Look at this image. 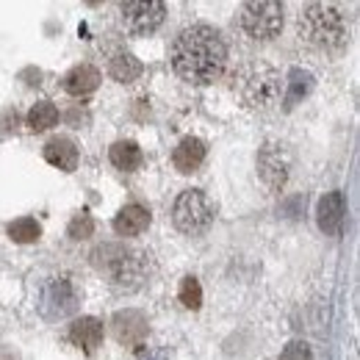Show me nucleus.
I'll list each match as a JSON object with an SVG mask.
<instances>
[{
  "label": "nucleus",
  "mask_w": 360,
  "mask_h": 360,
  "mask_svg": "<svg viewBox=\"0 0 360 360\" xmlns=\"http://www.w3.org/2000/svg\"><path fill=\"white\" fill-rule=\"evenodd\" d=\"M227 64V45L211 25L183 28L172 42V67L183 81L205 86L219 81Z\"/></svg>",
  "instance_id": "f257e3e1"
},
{
  "label": "nucleus",
  "mask_w": 360,
  "mask_h": 360,
  "mask_svg": "<svg viewBox=\"0 0 360 360\" xmlns=\"http://www.w3.org/2000/svg\"><path fill=\"white\" fill-rule=\"evenodd\" d=\"M91 266L117 291H136L150 277V255L131 244H100L91 252Z\"/></svg>",
  "instance_id": "f03ea898"
},
{
  "label": "nucleus",
  "mask_w": 360,
  "mask_h": 360,
  "mask_svg": "<svg viewBox=\"0 0 360 360\" xmlns=\"http://www.w3.org/2000/svg\"><path fill=\"white\" fill-rule=\"evenodd\" d=\"M297 34L316 50H341L349 42V20L341 6L311 3L297 17Z\"/></svg>",
  "instance_id": "7ed1b4c3"
},
{
  "label": "nucleus",
  "mask_w": 360,
  "mask_h": 360,
  "mask_svg": "<svg viewBox=\"0 0 360 360\" xmlns=\"http://www.w3.org/2000/svg\"><path fill=\"white\" fill-rule=\"evenodd\" d=\"M236 94L244 100V105L250 108H258V111H266L274 108L280 103V94H283V78L280 72L258 61V64H244L238 72H236V84H233Z\"/></svg>",
  "instance_id": "20e7f679"
},
{
  "label": "nucleus",
  "mask_w": 360,
  "mask_h": 360,
  "mask_svg": "<svg viewBox=\"0 0 360 360\" xmlns=\"http://www.w3.org/2000/svg\"><path fill=\"white\" fill-rule=\"evenodd\" d=\"M236 22L244 37L255 42H269L283 31V6L277 0H250L238 6Z\"/></svg>",
  "instance_id": "39448f33"
},
{
  "label": "nucleus",
  "mask_w": 360,
  "mask_h": 360,
  "mask_svg": "<svg viewBox=\"0 0 360 360\" xmlns=\"http://www.w3.org/2000/svg\"><path fill=\"white\" fill-rule=\"evenodd\" d=\"M214 217H217V208L208 200V194L200 191V188L183 191L178 200H175V208H172V222L186 236L205 233L211 227V222H214Z\"/></svg>",
  "instance_id": "423d86ee"
},
{
  "label": "nucleus",
  "mask_w": 360,
  "mask_h": 360,
  "mask_svg": "<svg viewBox=\"0 0 360 360\" xmlns=\"http://www.w3.org/2000/svg\"><path fill=\"white\" fill-rule=\"evenodd\" d=\"M39 311L50 321H58V319H67L78 311V291L72 285L70 277H47L39 285Z\"/></svg>",
  "instance_id": "0eeeda50"
},
{
  "label": "nucleus",
  "mask_w": 360,
  "mask_h": 360,
  "mask_svg": "<svg viewBox=\"0 0 360 360\" xmlns=\"http://www.w3.org/2000/svg\"><path fill=\"white\" fill-rule=\"evenodd\" d=\"M122 11V22L125 28L136 37H147L155 34L167 17V6L158 0H128L120 6Z\"/></svg>",
  "instance_id": "6e6552de"
},
{
  "label": "nucleus",
  "mask_w": 360,
  "mask_h": 360,
  "mask_svg": "<svg viewBox=\"0 0 360 360\" xmlns=\"http://www.w3.org/2000/svg\"><path fill=\"white\" fill-rule=\"evenodd\" d=\"M288 169H291V161L285 147L277 141H266L258 153V175L264 180V186L269 191H283L288 183Z\"/></svg>",
  "instance_id": "1a4fd4ad"
},
{
  "label": "nucleus",
  "mask_w": 360,
  "mask_h": 360,
  "mask_svg": "<svg viewBox=\"0 0 360 360\" xmlns=\"http://www.w3.org/2000/svg\"><path fill=\"white\" fill-rule=\"evenodd\" d=\"M111 333L122 347H144L147 338V316L141 311H120L111 319Z\"/></svg>",
  "instance_id": "9d476101"
},
{
  "label": "nucleus",
  "mask_w": 360,
  "mask_h": 360,
  "mask_svg": "<svg viewBox=\"0 0 360 360\" xmlns=\"http://www.w3.org/2000/svg\"><path fill=\"white\" fill-rule=\"evenodd\" d=\"M316 219H319V227L324 230V236H341L344 219H347L344 194H341V191H330V194H324V197L319 200Z\"/></svg>",
  "instance_id": "9b49d317"
},
{
  "label": "nucleus",
  "mask_w": 360,
  "mask_h": 360,
  "mask_svg": "<svg viewBox=\"0 0 360 360\" xmlns=\"http://www.w3.org/2000/svg\"><path fill=\"white\" fill-rule=\"evenodd\" d=\"M205 153H208V147H205L202 139L186 136V139H180V144L172 153V164H175V169H178L180 175H191V172H197L202 167Z\"/></svg>",
  "instance_id": "f8f14e48"
},
{
  "label": "nucleus",
  "mask_w": 360,
  "mask_h": 360,
  "mask_svg": "<svg viewBox=\"0 0 360 360\" xmlns=\"http://www.w3.org/2000/svg\"><path fill=\"white\" fill-rule=\"evenodd\" d=\"M70 341L75 344V347H81L84 352H94L100 344H103V321L100 319H94V316H81V319H75L72 324H70Z\"/></svg>",
  "instance_id": "ddd939ff"
},
{
  "label": "nucleus",
  "mask_w": 360,
  "mask_h": 360,
  "mask_svg": "<svg viewBox=\"0 0 360 360\" xmlns=\"http://www.w3.org/2000/svg\"><path fill=\"white\" fill-rule=\"evenodd\" d=\"M153 222V217H150V211L144 208V205H139V202H131V205H125L117 217H114V233L117 236H141L147 227Z\"/></svg>",
  "instance_id": "4468645a"
},
{
  "label": "nucleus",
  "mask_w": 360,
  "mask_h": 360,
  "mask_svg": "<svg viewBox=\"0 0 360 360\" xmlns=\"http://www.w3.org/2000/svg\"><path fill=\"white\" fill-rule=\"evenodd\" d=\"M45 161L58 167L61 172H72L78 167V147L67 136H56L45 144Z\"/></svg>",
  "instance_id": "2eb2a0df"
},
{
  "label": "nucleus",
  "mask_w": 360,
  "mask_h": 360,
  "mask_svg": "<svg viewBox=\"0 0 360 360\" xmlns=\"http://www.w3.org/2000/svg\"><path fill=\"white\" fill-rule=\"evenodd\" d=\"M100 86V70L91 64H78L64 75V89L72 97H86Z\"/></svg>",
  "instance_id": "dca6fc26"
},
{
  "label": "nucleus",
  "mask_w": 360,
  "mask_h": 360,
  "mask_svg": "<svg viewBox=\"0 0 360 360\" xmlns=\"http://www.w3.org/2000/svg\"><path fill=\"white\" fill-rule=\"evenodd\" d=\"M314 75L308 72V70H300V67H294L291 72H288V81L283 84L285 86V94H283V103H285V108H294L297 103H302L311 91H314Z\"/></svg>",
  "instance_id": "f3484780"
},
{
  "label": "nucleus",
  "mask_w": 360,
  "mask_h": 360,
  "mask_svg": "<svg viewBox=\"0 0 360 360\" xmlns=\"http://www.w3.org/2000/svg\"><path fill=\"white\" fill-rule=\"evenodd\" d=\"M108 158H111V164L117 167V169H122V172H134L141 167V147L131 141V139H120V141H114L111 144V150H108Z\"/></svg>",
  "instance_id": "a211bd4d"
},
{
  "label": "nucleus",
  "mask_w": 360,
  "mask_h": 360,
  "mask_svg": "<svg viewBox=\"0 0 360 360\" xmlns=\"http://www.w3.org/2000/svg\"><path fill=\"white\" fill-rule=\"evenodd\" d=\"M141 72H144V67H141V61L136 58L134 53H117L108 61V75L117 84H134Z\"/></svg>",
  "instance_id": "6ab92c4d"
},
{
  "label": "nucleus",
  "mask_w": 360,
  "mask_h": 360,
  "mask_svg": "<svg viewBox=\"0 0 360 360\" xmlns=\"http://www.w3.org/2000/svg\"><path fill=\"white\" fill-rule=\"evenodd\" d=\"M39 236H42V227L34 217H20L8 225V238L14 244H34V241H39Z\"/></svg>",
  "instance_id": "aec40b11"
},
{
  "label": "nucleus",
  "mask_w": 360,
  "mask_h": 360,
  "mask_svg": "<svg viewBox=\"0 0 360 360\" xmlns=\"http://www.w3.org/2000/svg\"><path fill=\"white\" fill-rule=\"evenodd\" d=\"M58 122V108L50 103V100H42V103H37L31 111H28V128L31 131H47V128H53Z\"/></svg>",
  "instance_id": "412c9836"
},
{
  "label": "nucleus",
  "mask_w": 360,
  "mask_h": 360,
  "mask_svg": "<svg viewBox=\"0 0 360 360\" xmlns=\"http://www.w3.org/2000/svg\"><path fill=\"white\" fill-rule=\"evenodd\" d=\"M178 300L183 302V308H188V311H200V305H202V288H200V280H197V277L188 274V277L180 280Z\"/></svg>",
  "instance_id": "4be33fe9"
},
{
  "label": "nucleus",
  "mask_w": 360,
  "mask_h": 360,
  "mask_svg": "<svg viewBox=\"0 0 360 360\" xmlns=\"http://www.w3.org/2000/svg\"><path fill=\"white\" fill-rule=\"evenodd\" d=\"M91 233H94V219H91L86 211L75 214V217L70 219V225H67V236H70L72 241H84V238H89Z\"/></svg>",
  "instance_id": "5701e85b"
},
{
  "label": "nucleus",
  "mask_w": 360,
  "mask_h": 360,
  "mask_svg": "<svg viewBox=\"0 0 360 360\" xmlns=\"http://www.w3.org/2000/svg\"><path fill=\"white\" fill-rule=\"evenodd\" d=\"M280 360H314V352H311V347L305 341H291V344L283 347Z\"/></svg>",
  "instance_id": "b1692460"
},
{
  "label": "nucleus",
  "mask_w": 360,
  "mask_h": 360,
  "mask_svg": "<svg viewBox=\"0 0 360 360\" xmlns=\"http://www.w3.org/2000/svg\"><path fill=\"white\" fill-rule=\"evenodd\" d=\"M136 360H172V355L167 349H150V347H139Z\"/></svg>",
  "instance_id": "393cba45"
}]
</instances>
